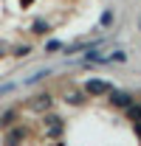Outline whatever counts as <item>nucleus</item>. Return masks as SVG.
Masks as SVG:
<instances>
[{"label": "nucleus", "instance_id": "nucleus-1", "mask_svg": "<svg viewBox=\"0 0 141 146\" xmlns=\"http://www.w3.org/2000/svg\"><path fill=\"white\" fill-rule=\"evenodd\" d=\"M105 87H107V84H105V82H99V79H90L88 84H85V90H88V93H102Z\"/></svg>", "mask_w": 141, "mask_h": 146}, {"label": "nucleus", "instance_id": "nucleus-2", "mask_svg": "<svg viewBox=\"0 0 141 146\" xmlns=\"http://www.w3.org/2000/svg\"><path fill=\"white\" fill-rule=\"evenodd\" d=\"M113 104H116V107H130V98L122 96V93H116V96H113Z\"/></svg>", "mask_w": 141, "mask_h": 146}, {"label": "nucleus", "instance_id": "nucleus-3", "mask_svg": "<svg viewBox=\"0 0 141 146\" xmlns=\"http://www.w3.org/2000/svg\"><path fill=\"white\" fill-rule=\"evenodd\" d=\"M48 104H51V98H48V96H40V98L31 101V107H48Z\"/></svg>", "mask_w": 141, "mask_h": 146}, {"label": "nucleus", "instance_id": "nucleus-4", "mask_svg": "<svg viewBox=\"0 0 141 146\" xmlns=\"http://www.w3.org/2000/svg\"><path fill=\"white\" fill-rule=\"evenodd\" d=\"M130 118L133 121H141V107H130Z\"/></svg>", "mask_w": 141, "mask_h": 146}, {"label": "nucleus", "instance_id": "nucleus-5", "mask_svg": "<svg viewBox=\"0 0 141 146\" xmlns=\"http://www.w3.org/2000/svg\"><path fill=\"white\" fill-rule=\"evenodd\" d=\"M110 23H113V14H110V11H105V17H102V25H110Z\"/></svg>", "mask_w": 141, "mask_h": 146}, {"label": "nucleus", "instance_id": "nucleus-6", "mask_svg": "<svg viewBox=\"0 0 141 146\" xmlns=\"http://www.w3.org/2000/svg\"><path fill=\"white\" fill-rule=\"evenodd\" d=\"M136 132H138V138H141V121H138V124H136Z\"/></svg>", "mask_w": 141, "mask_h": 146}, {"label": "nucleus", "instance_id": "nucleus-7", "mask_svg": "<svg viewBox=\"0 0 141 146\" xmlns=\"http://www.w3.org/2000/svg\"><path fill=\"white\" fill-rule=\"evenodd\" d=\"M20 3H23V6H31V0H20Z\"/></svg>", "mask_w": 141, "mask_h": 146}]
</instances>
